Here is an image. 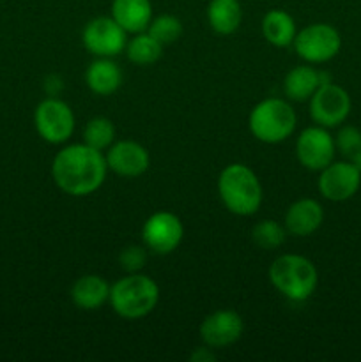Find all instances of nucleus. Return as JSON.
Segmentation results:
<instances>
[{
  "mask_svg": "<svg viewBox=\"0 0 361 362\" xmlns=\"http://www.w3.org/2000/svg\"><path fill=\"white\" fill-rule=\"evenodd\" d=\"M335 138L329 134L328 127L310 126L299 133L296 140V158L306 170L321 172L329 163L335 161Z\"/></svg>",
  "mask_w": 361,
  "mask_h": 362,
  "instance_id": "11",
  "label": "nucleus"
},
{
  "mask_svg": "<svg viewBox=\"0 0 361 362\" xmlns=\"http://www.w3.org/2000/svg\"><path fill=\"white\" fill-rule=\"evenodd\" d=\"M287 239L285 226L280 225L275 219H264L258 221L251 230V240L257 244L260 250L273 251L282 246Z\"/></svg>",
  "mask_w": 361,
  "mask_h": 362,
  "instance_id": "24",
  "label": "nucleus"
},
{
  "mask_svg": "<svg viewBox=\"0 0 361 362\" xmlns=\"http://www.w3.org/2000/svg\"><path fill=\"white\" fill-rule=\"evenodd\" d=\"M331 76L324 71H317L311 66H297L287 73L283 80V92L289 101L304 103L310 101L322 83H329Z\"/></svg>",
  "mask_w": 361,
  "mask_h": 362,
  "instance_id": "16",
  "label": "nucleus"
},
{
  "mask_svg": "<svg viewBox=\"0 0 361 362\" xmlns=\"http://www.w3.org/2000/svg\"><path fill=\"white\" fill-rule=\"evenodd\" d=\"M110 288H112V285L101 276H81L71 286V300L78 310L96 311L108 303Z\"/></svg>",
  "mask_w": 361,
  "mask_h": 362,
  "instance_id": "17",
  "label": "nucleus"
},
{
  "mask_svg": "<svg viewBox=\"0 0 361 362\" xmlns=\"http://www.w3.org/2000/svg\"><path fill=\"white\" fill-rule=\"evenodd\" d=\"M81 42L91 55L113 59L126 49L127 32L112 16H98L84 27Z\"/></svg>",
  "mask_w": 361,
  "mask_h": 362,
  "instance_id": "8",
  "label": "nucleus"
},
{
  "mask_svg": "<svg viewBox=\"0 0 361 362\" xmlns=\"http://www.w3.org/2000/svg\"><path fill=\"white\" fill-rule=\"evenodd\" d=\"M216 357L211 354V346H202V349L195 350L193 354H191V361L195 362H209V361H214Z\"/></svg>",
  "mask_w": 361,
  "mask_h": 362,
  "instance_id": "29",
  "label": "nucleus"
},
{
  "mask_svg": "<svg viewBox=\"0 0 361 362\" xmlns=\"http://www.w3.org/2000/svg\"><path fill=\"white\" fill-rule=\"evenodd\" d=\"M361 186V172L347 161H333L321 170L319 193L329 202H345L357 193Z\"/></svg>",
  "mask_w": 361,
  "mask_h": 362,
  "instance_id": "12",
  "label": "nucleus"
},
{
  "mask_svg": "<svg viewBox=\"0 0 361 362\" xmlns=\"http://www.w3.org/2000/svg\"><path fill=\"white\" fill-rule=\"evenodd\" d=\"M353 103L347 90L340 85L322 83L310 98V117L317 126L336 127L349 117Z\"/></svg>",
  "mask_w": 361,
  "mask_h": 362,
  "instance_id": "9",
  "label": "nucleus"
},
{
  "mask_svg": "<svg viewBox=\"0 0 361 362\" xmlns=\"http://www.w3.org/2000/svg\"><path fill=\"white\" fill-rule=\"evenodd\" d=\"M292 46L306 64H324L340 53L342 35L333 25L314 23L297 32Z\"/></svg>",
  "mask_w": 361,
  "mask_h": 362,
  "instance_id": "6",
  "label": "nucleus"
},
{
  "mask_svg": "<svg viewBox=\"0 0 361 362\" xmlns=\"http://www.w3.org/2000/svg\"><path fill=\"white\" fill-rule=\"evenodd\" d=\"M62 87H64L62 78L57 76V74H52V76L46 78L45 88H46V92H48V94H50V98H57V94H59V92L62 90Z\"/></svg>",
  "mask_w": 361,
  "mask_h": 362,
  "instance_id": "28",
  "label": "nucleus"
},
{
  "mask_svg": "<svg viewBox=\"0 0 361 362\" xmlns=\"http://www.w3.org/2000/svg\"><path fill=\"white\" fill-rule=\"evenodd\" d=\"M244 324L239 313L232 310H218L207 315L200 324V338L211 349H225L239 341Z\"/></svg>",
  "mask_w": 361,
  "mask_h": 362,
  "instance_id": "14",
  "label": "nucleus"
},
{
  "mask_svg": "<svg viewBox=\"0 0 361 362\" xmlns=\"http://www.w3.org/2000/svg\"><path fill=\"white\" fill-rule=\"evenodd\" d=\"M324 221V209L314 198H301L285 212V230L294 237H308L317 232Z\"/></svg>",
  "mask_w": 361,
  "mask_h": 362,
  "instance_id": "15",
  "label": "nucleus"
},
{
  "mask_svg": "<svg viewBox=\"0 0 361 362\" xmlns=\"http://www.w3.org/2000/svg\"><path fill=\"white\" fill-rule=\"evenodd\" d=\"M126 55L130 59V62H133L134 66H152V64L158 62L163 55V45L156 41L147 30L138 32L133 37L127 41L126 45Z\"/></svg>",
  "mask_w": 361,
  "mask_h": 362,
  "instance_id": "22",
  "label": "nucleus"
},
{
  "mask_svg": "<svg viewBox=\"0 0 361 362\" xmlns=\"http://www.w3.org/2000/svg\"><path fill=\"white\" fill-rule=\"evenodd\" d=\"M34 126L39 136L48 144H66L74 133V113L62 99L46 98L35 108Z\"/></svg>",
  "mask_w": 361,
  "mask_h": 362,
  "instance_id": "7",
  "label": "nucleus"
},
{
  "mask_svg": "<svg viewBox=\"0 0 361 362\" xmlns=\"http://www.w3.org/2000/svg\"><path fill=\"white\" fill-rule=\"evenodd\" d=\"M183 221L173 212H154L145 219L144 226H142L144 246L154 255L173 253L183 243Z\"/></svg>",
  "mask_w": 361,
  "mask_h": 362,
  "instance_id": "10",
  "label": "nucleus"
},
{
  "mask_svg": "<svg viewBox=\"0 0 361 362\" xmlns=\"http://www.w3.org/2000/svg\"><path fill=\"white\" fill-rule=\"evenodd\" d=\"M105 159L110 172L124 179L144 175L151 165V156L147 148L134 140L113 141L105 151Z\"/></svg>",
  "mask_w": 361,
  "mask_h": 362,
  "instance_id": "13",
  "label": "nucleus"
},
{
  "mask_svg": "<svg viewBox=\"0 0 361 362\" xmlns=\"http://www.w3.org/2000/svg\"><path fill=\"white\" fill-rule=\"evenodd\" d=\"M147 32L163 46H168L183 35V21L173 14H159L152 18Z\"/></svg>",
  "mask_w": 361,
  "mask_h": 362,
  "instance_id": "25",
  "label": "nucleus"
},
{
  "mask_svg": "<svg viewBox=\"0 0 361 362\" xmlns=\"http://www.w3.org/2000/svg\"><path fill=\"white\" fill-rule=\"evenodd\" d=\"M335 145L340 154L350 159L361 148V129L354 126L340 127L335 136Z\"/></svg>",
  "mask_w": 361,
  "mask_h": 362,
  "instance_id": "27",
  "label": "nucleus"
},
{
  "mask_svg": "<svg viewBox=\"0 0 361 362\" xmlns=\"http://www.w3.org/2000/svg\"><path fill=\"white\" fill-rule=\"evenodd\" d=\"M85 81L96 95H112L122 85V71L119 64L110 57H98L88 64L85 71Z\"/></svg>",
  "mask_w": 361,
  "mask_h": 362,
  "instance_id": "18",
  "label": "nucleus"
},
{
  "mask_svg": "<svg viewBox=\"0 0 361 362\" xmlns=\"http://www.w3.org/2000/svg\"><path fill=\"white\" fill-rule=\"evenodd\" d=\"M269 281L292 303H304L314 296L319 283L317 269L306 257L294 253L280 255L269 267Z\"/></svg>",
  "mask_w": 361,
  "mask_h": 362,
  "instance_id": "4",
  "label": "nucleus"
},
{
  "mask_svg": "<svg viewBox=\"0 0 361 362\" xmlns=\"http://www.w3.org/2000/svg\"><path fill=\"white\" fill-rule=\"evenodd\" d=\"M112 18L127 34L145 32L152 20L151 0H113Z\"/></svg>",
  "mask_w": 361,
  "mask_h": 362,
  "instance_id": "19",
  "label": "nucleus"
},
{
  "mask_svg": "<svg viewBox=\"0 0 361 362\" xmlns=\"http://www.w3.org/2000/svg\"><path fill=\"white\" fill-rule=\"evenodd\" d=\"M262 35L269 45L276 48H287L294 42L297 27L294 18L283 9H271L262 18Z\"/></svg>",
  "mask_w": 361,
  "mask_h": 362,
  "instance_id": "20",
  "label": "nucleus"
},
{
  "mask_svg": "<svg viewBox=\"0 0 361 362\" xmlns=\"http://www.w3.org/2000/svg\"><path fill=\"white\" fill-rule=\"evenodd\" d=\"M297 115L289 101L280 98L262 99L253 106L248 119L251 134L262 144H282L292 136Z\"/></svg>",
  "mask_w": 361,
  "mask_h": 362,
  "instance_id": "5",
  "label": "nucleus"
},
{
  "mask_svg": "<svg viewBox=\"0 0 361 362\" xmlns=\"http://www.w3.org/2000/svg\"><path fill=\"white\" fill-rule=\"evenodd\" d=\"M145 264H147V247L145 246L131 244L119 253V265L126 274L142 272Z\"/></svg>",
  "mask_w": 361,
  "mask_h": 362,
  "instance_id": "26",
  "label": "nucleus"
},
{
  "mask_svg": "<svg viewBox=\"0 0 361 362\" xmlns=\"http://www.w3.org/2000/svg\"><path fill=\"white\" fill-rule=\"evenodd\" d=\"M218 194L229 212L236 216H251L260 209L262 184L257 173L243 163H232L218 177Z\"/></svg>",
  "mask_w": 361,
  "mask_h": 362,
  "instance_id": "2",
  "label": "nucleus"
},
{
  "mask_svg": "<svg viewBox=\"0 0 361 362\" xmlns=\"http://www.w3.org/2000/svg\"><path fill=\"white\" fill-rule=\"evenodd\" d=\"M159 300V286L142 272L126 274L110 288V306L124 320H140L154 311Z\"/></svg>",
  "mask_w": 361,
  "mask_h": 362,
  "instance_id": "3",
  "label": "nucleus"
},
{
  "mask_svg": "<svg viewBox=\"0 0 361 362\" xmlns=\"http://www.w3.org/2000/svg\"><path fill=\"white\" fill-rule=\"evenodd\" d=\"M243 9L239 0H209L207 23L216 34L230 35L241 27Z\"/></svg>",
  "mask_w": 361,
  "mask_h": 362,
  "instance_id": "21",
  "label": "nucleus"
},
{
  "mask_svg": "<svg viewBox=\"0 0 361 362\" xmlns=\"http://www.w3.org/2000/svg\"><path fill=\"white\" fill-rule=\"evenodd\" d=\"M115 141V126L108 117H94L85 124L84 144L105 152Z\"/></svg>",
  "mask_w": 361,
  "mask_h": 362,
  "instance_id": "23",
  "label": "nucleus"
},
{
  "mask_svg": "<svg viewBox=\"0 0 361 362\" xmlns=\"http://www.w3.org/2000/svg\"><path fill=\"white\" fill-rule=\"evenodd\" d=\"M108 173L105 152L85 144L66 145L55 154L52 177L60 191L69 197H88L103 186Z\"/></svg>",
  "mask_w": 361,
  "mask_h": 362,
  "instance_id": "1",
  "label": "nucleus"
},
{
  "mask_svg": "<svg viewBox=\"0 0 361 362\" xmlns=\"http://www.w3.org/2000/svg\"><path fill=\"white\" fill-rule=\"evenodd\" d=\"M349 161H350V163H353V165H354V166H356V168H357V170H360V172H361V148H360V151H357V152H356V154H354V156H353V158H350V159H349Z\"/></svg>",
  "mask_w": 361,
  "mask_h": 362,
  "instance_id": "30",
  "label": "nucleus"
}]
</instances>
